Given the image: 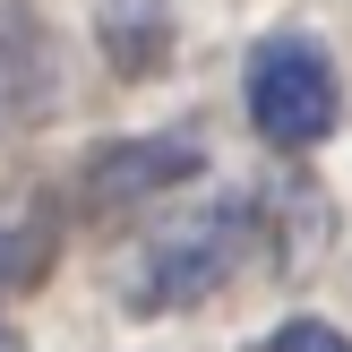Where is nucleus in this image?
<instances>
[{
	"mask_svg": "<svg viewBox=\"0 0 352 352\" xmlns=\"http://www.w3.org/2000/svg\"><path fill=\"white\" fill-rule=\"evenodd\" d=\"M250 241H258V206L250 198L198 206V215L164 223V232L120 267V301H129L138 318H181V309L215 301V292L250 267Z\"/></svg>",
	"mask_w": 352,
	"mask_h": 352,
	"instance_id": "1",
	"label": "nucleus"
},
{
	"mask_svg": "<svg viewBox=\"0 0 352 352\" xmlns=\"http://www.w3.org/2000/svg\"><path fill=\"white\" fill-rule=\"evenodd\" d=\"M241 103H250V129L267 138L275 155H309L336 138L344 120V86H336V60L309 26H275L267 43L250 52L241 69Z\"/></svg>",
	"mask_w": 352,
	"mask_h": 352,
	"instance_id": "2",
	"label": "nucleus"
},
{
	"mask_svg": "<svg viewBox=\"0 0 352 352\" xmlns=\"http://www.w3.org/2000/svg\"><path fill=\"white\" fill-rule=\"evenodd\" d=\"M189 172H206L198 138H112V146H95L78 164V206L86 215H120V206H146L164 198V189H181Z\"/></svg>",
	"mask_w": 352,
	"mask_h": 352,
	"instance_id": "3",
	"label": "nucleus"
},
{
	"mask_svg": "<svg viewBox=\"0 0 352 352\" xmlns=\"http://www.w3.org/2000/svg\"><path fill=\"white\" fill-rule=\"evenodd\" d=\"M52 95H60V60H52V34L34 26V17L0 9V138L26 129V120L52 112Z\"/></svg>",
	"mask_w": 352,
	"mask_h": 352,
	"instance_id": "4",
	"label": "nucleus"
},
{
	"mask_svg": "<svg viewBox=\"0 0 352 352\" xmlns=\"http://www.w3.org/2000/svg\"><path fill=\"white\" fill-rule=\"evenodd\" d=\"M95 52L112 78H155L172 60V0H95Z\"/></svg>",
	"mask_w": 352,
	"mask_h": 352,
	"instance_id": "5",
	"label": "nucleus"
},
{
	"mask_svg": "<svg viewBox=\"0 0 352 352\" xmlns=\"http://www.w3.org/2000/svg\"><path fill=\"white\" fill-rule=\"evenodd\" d=\"M250 352H352V336H336L327 318H284V327H267Z\"/></svg>",
	"mask_w": 352,
	"mask_h": 352,
	"instance_id": "6",
	"label": "nucleus"
},
{
	"mask_svg": "<svg viewBox=\"0 0 352 352\" xmlns=\"http://www.w3.org/2000/svg\"><path fill=\"white\" fill-rule=\"evenodd\" d=\"M0 352H26V336H17V327H0Z\"/></svg>",
	"mask_w": 352,
	"mask_h": 352,
	"instance_id": "7",
	"label": "nucleus"
}]
</instances>
